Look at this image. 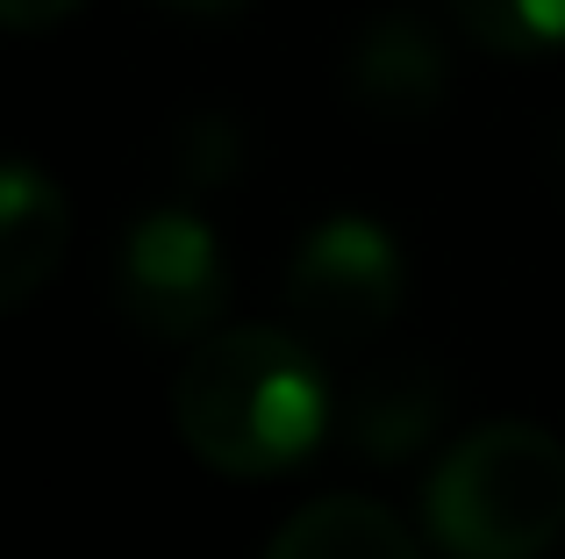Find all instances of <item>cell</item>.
<instances>
[{
	"label": "cell",
	"instance_id": "1",
	"mask_svg": "<svg viewBox=\"0 0 565 559\" xmlns=\"http://www.w3.org/2000/svg\"><path fill=\"white\" fill-rule=\"evenodd\" d=\"M172 423L215 474L265 481L301 466L330 431V380L301 330L230 323L186 351L172 380Z\"/></svg>",
	"mask_w": 565,
	"mask_h": 559
},
{
	"label": "cell",
	"instance_id": "5",
	"mask_svg": "<svg viewBox=\"0 0 565 559\" xmlns=\"http://www.w3.org/2000/svg\"><path fill=\"white\" fill-rule=\"evenodd\" d=\"M444 43L429 36L415 14H380L359 29L344 57V86L373 123H423L444 101Z\"/></svg>",
	"mask_w": 565,
	"mask_h": 559
},
{
	"label": "cell",
	"instance_id": "7",
	"mask_svg": "<svg viewBox=\"0 0 565 559\" xmlns=\"http://www.w3.org/2000/svg\"><path fill=\"white\" fill-rule=\"evenodd\" d=\"M65 259V194L29 158L0 172V308H22Z\"/></svg>",
	"mask_w": 565,
	"mask_h": 559
},
{
	"label": "cell",
	"instance_id": "6",
	"mask_svg": "<svg viewBox=\"0 0 565 559\" xmlns=\"http://www.w3.org/2000/svg\"><path fill=\"white\" fill-rule=\"evenodd\" d=\"M437 423H444V380L423 359H386L373 373H359V388L344 402V437L373 466H394L408 452H423Z\"/></svg>",
	"mask_w": 565,
	"mask_h": 559
},
{
	"label": "cell",
	"instance_id": "11",
	"mask_svg": "<svg viewBox=\"0 0 565 559\" xmlns=\"http://www.w3.org/2000/svg\"><path fill=\"white\" fill-rule=\"evenodd\" d=\"M72 8H79V0H0V22L8 29H51V22H65Z\"/></svg>",
	"mask_w": 565,
	"mask_h": 559
},
{
	"label": "cell",
	"instance_id": "3",
	"mask_svg": "<svg viewBox=\"0 0 565 559\" xmlns=\"http://www.w3.org/2000/svg\"><path fill=\"white\" fill-rule=\"evenodd\" d=\"M401 294H408L401 244L373 215H330L287 259V323L308 345H373L401 316Z\"/></svg>",
	"mask_w": 565,
	"mask_h": 559
},
{
	"label": "cell",
	"instance_id": "8",
	"mask_svg": "<svg viewBox=\"0 0 565 559\" xmlns=\"http://www.w3.org/2000/svg\"><path fill=\"white\" fill-rule=\"evenodd\" d=\"M265 559H423L408 524L365 495H322L273 531Z\"/></svg>",
	"mask_w": 565,
	"mask_h": 559
},
{
	"label": "cell",
	"instance_id": "10",
	"mask_svg": "<svg viewBox=\"0 0 565 559\" xmlns=\"http://www.w3.org/2000/svg\"><path fill=\"white\" fill-rule=\"evenodd\" d=\"M172 166H180L186 187H230L236 172H244V137H236L230 115H186L180 129H172Z\"/></svg>",
	"mask_w": 565,
	"mask_h": 559
},
{
	"label": "cell",
	"instance_id": "4",
	"mask_svg": "<svg viewBox=\"0 0 565 559\" xmlns=\"http://www.w3.org/2000/svg\"><path fill=\"white\" fill-rule=\"evenodd\" d=\"M122 316L143 337H166V345H201L207 330H222V308H230V266H222L215 230L193 209L166 201V209L137 215L122 244Z\"/></svg>",
	"mask_w": 565,
	"mask_h": 559
},
{
	"label": "cell",
	"instance_id": "12",
	"mask_svg": "<svg viewBox=\"0 0 565 559\" xmlns=\"http://www.w3.org/2000/svg\"><path fill=\"white\" fill-rule=\"evenodd\" d=\"M166 8H180V14H230V8H244V0H166Z\"/></svg>",
	"mask_w": 565,
	"mask_h": 559
},
{
	"label": "cell",
	"instance_id": "9",
	"mask_svg": "<svg viewBox=\"0 0 565 559\" xmlns=\"http://www.w3.org/2000/svg\"><path fill=\"white\" fill-rule=\"evenodd\" d=\"M458 36L494 57H544L565 43V0H444Z\"/></svg>",
	"mask_w": 565,
	"mask_h": 559
},
{
	"label": "cell",
	"instance_id": "2",
	"mask_svg": "<svg viewBox=\"0 0 565 559\" xmlns=\"http://www.w3.org/2000/svg\"><path fill=\"white\" fill-rule=\"evenodd\" d=\"M423 524L451 559H544L565 538V437L523 416L466 431L429 474Z\"/></svg>",
	"mask_w": 565,
	"mask_h": 559
}]
</instances>
